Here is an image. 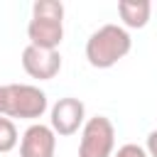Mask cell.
<instances>
[{"label": "cell", "mask_w": 157, "mask_h": 157, "mask_svg": "<svg viewBox=\"0 0 157 157\" xmlns=\"http://www.w3.org/2000/svg\"><path fill=\"white\" fill-rule=\"evenodd\" d=\"M132 49V39L120 25H103L86 39V59L93 69H110L125 59Z\"/></svg>", "instance_id": "cell-1"}, {"label": "cell", "mask_w": 157, "mask_h": 157, "mask_svg": "<svg viewBox=\"0 0 157 157\" xmlns=\"http://www.w3.org/2000/svg\"><path fill=\"white\" fill-rule=\"evenodd\" d=\"M32 47L59 49L64 39V5L59 0H37L32 5V20L27 25Z\"/></svg>", "instance_id": "cell-2"}, {"label": "cell", "mask_w": 157, "mask_h": 157, "mask_svg": "<svg viewBox=\"0 0 157 157\" xmlns=\"http://www.w3.org/2000/svg\"><path fill=\"white\" fill-rule=\"evenodd\" d=\"M49 101L47 93L39 86L32 83H5V118H20V120H37L47 113Z\"/></svg>", "instance_id": "cell-3"}, {"label": "cell", "mask_w": 157, "mask_h": 157, "mask_svg": "<svg viewBox=\"0 0 157 157\" xmlns=\"http://www.w3.org/2000/svg\"><path fill=\"white\" fill-rule=\"evenodd\" d=\"M115 150V128L110 118L93 115L81 128L78 157H113Z\"/></svg>", "instance_id": "cell-4"}, {"label": "cell", "mask_w": 157, "mask_h": 157, "mask_svg": "<svg viewBox=\"0 0 157 157\" xmlns=\"http://www.w3.org/2000/svg\"><path fill=\"white\" fill-rule=\"evenodd\" d=\"M49 125L56 135L61 137H69L74 132H78V128L86 125V105L81 98H74V96H64L59 98L54 105H52V113H49Z\"/></svg>", "instance_id": "cell-5"}, {"label": "cell", "mask_w": 157, "mask_h": 157, "mask_svg": "<svg viewBox=\"0 0 157 157\" xmlns=\"http://www.w3.org/2000/svg\"><path fill=\"white\" fill-rule=\"evenodd\" d=\"M22 69L32 78L52 81L61 71V54L59 49H39V47L27 44L22 49Z\"/></svg>", "instance_id": "cell-6"}, {"label": "cell", "mask_w": 157, "mask_h": 157, "mask_svg": "<svg viewBox=\"0 0 157 157\" xmlns=\"http://www.w3.org/2000/svg\"><path fill=\"white\" fill-rule=\"evenodd\" d=\"M56 155V132L52 125L32 123L20 137V157H54Z\"/></svg>", "instance_id": "cell-7"}, {"label": "cell", "mask_w": 157, "mask_h": 157, "mask_svg": "<svg viewBox=\"0 0 157 157\" xmlns=\"http://www.w3.org/2000/svg\"><path fill=\"white\" fill-rule=\"evenodd\" d=\"M118 15L125 27L130 29H142L150 22L152 15V2L150 0H120L118 2Z\"/></svg>", "instance_id": "cell-8"}, {"label": "cell", "mask_w": 157, "mask_h": 157, "mask_svg": "<svg viewBox=\"0 0 157 157\" xmlns=\"http://www.w3.org/2000/svg\"><path fill=\"white\" fill-rule=\"evenodd\" d=\"M17 142H20V137H17L15 120H10V118L0 115V155H5V152H10V150H15V147H17Z\"/></svg>", "instance_id": "cell-9"}, {"label": "cell", "mask_w": 157, "mask_h": 157, "mask_svg": "<svg viewBox=\"0 0 157 157\" xmlns=\"http://www.w3.org/2000/svg\"><path fill=\"white\" fill-rule=\"evenodd\" d=\"M113 157H150V155H147V150L142 145L125 142L123 147H118V152H113Z\"/></svg>", "instance_id": "cell-10"}, {"label": "cell", "mask_w": 157, "mask_h": 157, "mask_svg": "<svg viewBox=\"0 0 157 157\" xmlns=\"http://www.w3.org/2000/svg\"><path fill=\"white\" fill-rule=\"evenodd\" d=\"M145 150H147V155H150V157H157V130H152V132L147 135Z\"/></svg>", "instance_id": "cell-11"}, {"label": "cell", "mask_w": 157, "mask_h": 157, "mask_svg": "<svg viewBox=\"0 0 157 157\" xmlns=\"http://www.w3.org/2000/svg\"><path fill=\"white\" fill-rule=\"evenodd\" d=\"M2 105H5V86L0 83V115H2Z\"/></svg>", "instance_id": "cell-12"}]
</instances>
